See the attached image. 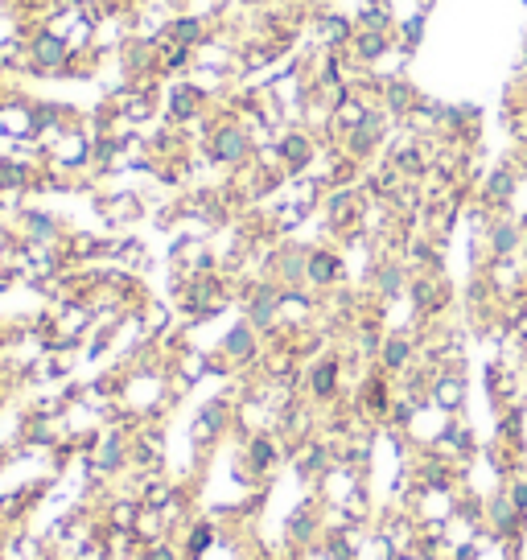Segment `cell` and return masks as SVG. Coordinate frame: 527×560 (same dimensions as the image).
<instances>
[{
	"label": "cell",
	"instance_id": "obj_16",
	"mask_svg": "<svg viewBox=\"0 0 527 560\" xmlns=\"http://www.w3.org/2000/svg\"><path fill=\"white\" fill-rule=\"evenodd\" d=\"M490 243H495V256H499V260H507V256L519 248V227H515V223H507V219H503V223H495V235H490Z\"/></svg>",
	"mask_w": 527,
	"mask_h": 560
},
{
	"label": "cell",
	"instance_id": "obj_24",
	"mask_svg": "<svg viewBox=\"0 0 527 560\" xmlns=\"http://www.w3.org/2000/svg\"><path fill=\"white\" fill-rule=\"evenodd\" d=\"M62 54H66V46H62L58 38H46V42L38 46V58H42V62H50V66H58V62H62Z\"/></svg>",
	"mask_w": 527,
	"mask_h": 560
},
{
	"label": "cell",
	"instance_id": "obj_10",
	"mask_svg": "<svg viewBox=\"0 0 527 560\" xmlns=\"http://www.w3.org/2000/svg\"><path fill=\"white\" fill-rule=\"evenodd\" d=\"M223 355H227L231 363L252 359V355H256V326H252V322H239V326L223 338Z\"/></svg>",
	"mask_w": 527,
	"mask_h": 560
},
{
	"label": "cell",
	"instance_id": "obj_11",
	"mask_svg": "<svg viewBox=\"0 0 527 560\" xmlns=\"http://www.w3.org/2000/svg\"><path fill=\"white\" fill-rule=\"evenodd\" d=\"M334 388H338V363L334 359H326V363H318L309 371V396L313 400H330Z\"/></svg>",
	"mask_w": 527,
	"mask_h": 560
},
{
	"label": "cell",
	"instance_id": "obj_12",
	"mask_svg": "<svg viewBox=\"0 0 527 560\" xmlns=\"http://www.w3.org/2000/svg\"><path fill=\"white\" fill-rule=\"evenodd\" d=\"M338 462V453H330L326 445H305V458H297V470H301V478H322L330 466Z\"/></svg>",
	"mask_w": 527,
	"mask_h": 560
},
{
	"label": "cell",
	"instance_id": "obj_14",
	"mask_svg": "<svg viewBox=\"0 0 527 560\" xmlns=\"http://www.w3.org/2000/svg\"><path fill=\"white\" fill-rule=\"evenodd\" d=\"M305 276L313 280V285H330V280L338 276V256H334V252H309Z\"/></svg>",
	"mask_w": 527,
	"mask_h": 560
},
{
	"label": "cell",
	"instance_id": "obj_18",
	"mask_svg": "<svg viewBox=\"0 0 527 560\" xmlns=\"http://www.w3.org/2000/svg\"><path fill=\"white\" fill-rule=\"evenodd\" d=\"M280 157H285L289 169H301L305 157H309V140L305 136H285V140H280Z\"/></svg>",
	"mask_w": 527,
	"mask_h": 560
},
{
	"label": "cell",
	"instance_id": "obj_3",
	"mask_svg": "<svg viewBox=\"0 0 527 560\" xmlns=\"http://www.w3.org/2000/svg\"><path fill=\"white\" fill-rule=\"evenodd\" d=\"M219 544V523L215 519H190L182 536V560H202L206 552H215Z\"/></svg>",
	"mask_w": 527,
	"mask_h": 560
},
{
	"label": "cell",
	"instance_id": "obj_17",
	"mask_svg": "<svg viewBox=\"0 0 527 560\" xmlns=\"http://www.w3.org/2000/svg\"><path fill=\"white\" fill-rule=\"evenodd\" d=\"M375 285H379L383 297H396V293L404 289V268H400V264H383V268L375 272Z\"/></svg>",
	"mask_w": 527,
	"mask_h": 560
},
{
	"label": "cell",
	"instance_id": "obj_1",
	"mask_svg": "<svg viewBox=\"0 0 527 560\" xmlns=\"http://www.w3.org/2000/svg\"><path fill=\"white\" fill-rule=\"evenodd\" d=\"M523 519L527 515L511 503L507 486H499L495 495L482 499V528H486V536H495V540H519L523 536Z\"/></svg>",
	"mask_w": 527,
	"mask_h": 560
},
{
	"label": "cell",
	"instance_id": "obj_7",
	"mask_svg": "<svg viewBox=\"0 0 527 560\" xmlns=\"http://www.w3.org/2000/svg\"><path fill=\"white\" fill-rule=\"evenodd\" d=\"M132 536L140 540V548H149V544H157V540L169 536V523H165V515H161L157 507H145V503H140V515H136V523H132Z\"/></svg>",
	"mask_w": 527,
	"mask_h": 560
},
{
	"label": "cell",
	"instance_id": "obj_15",
	"mask_svg": "<svg viewBox=\"0 0 527 560\" xmlns=\"http://www.w3.org/2000/svg\"><path fill=\"white\" fill-rule=\"evenodd\" d=\"M136 515H140V499L120 495V499H112V503H108V528H124V532H132Z\"/></svg>",
	"mask_w": 527,
	"mask_h": 560
},
{
	"label": "cell",
	"instance_id": "obj_22",
	"mask_svg": "<svg viewBox=\"0 0 527 560\" xmlns=\"http://www.w3.org/2000/svg\"><path fill=\"white\" fill-rule=\"evenodd\" d=\"M515 190V178L503 169V173H495V178H490V186H486V198H507Z\"/></svg>",
	"mask_w": 527,
	"mask_h": 560
},
{
	"label": "cell",
	"instance_id": "obj_25",
	"mask_svg": "<svg viewBox=\"0 0 527 560\" xmlns=\"http://www.w3.org/2000/svg\"><path fill=\"white\" fill-rule=\"evenodd\" d=\"M0 466H5V458H0Z\"/></svg>",
	"mask_w": 527,
	"mask_h": 560
},
{
	"label": "cell",
	"instance_id": "obj_6",
	"mask_svg": "<svg viewBox=\"0 0 527 560\" xmlns=\"http://www.w3.org/2000/svg\"><path fill=\"white\" fill-rule=\"evenodd\" d=\"M248 136H243L239 128H223L215 140H210V157L215 161H223V165H235V161H243L248 157Z\"/></svg>",
	"mask_w": 527,
	"mask_h": 560
},
{
	"label": "cell",
	"instance_id": "obj_13",
	"mask_svg": "<svg viewBox=\"0 0 527 560\" xmlns=\"http://www.w3.org/2000/svg\"><path fill=\"white\" fill-rule=\"evenodd\" d=\"M379 359H383V367H388V371H404L408 359H412V338L408 334L388 338V342H383V350H379Z\"/></svg>",
	"mask_w": 527,
	"mask_h": 560
},
{
	"label": "cell",
	"instance_id": "obj_2",
	"mask_svg": "<svg viewBox=\"0 0 527 560\" xmlns=\"http://www.w3.org/2000/svg\"><path fill=\"white\" fill-rule=\"evenodd\" d=\"M322 515H326V503L322 499H305L301 507H293V515L285 519V544L293 548H313L326 528H322Z\"/></svg>",
	"mask_w": 527,
	"mask_h": 560
},
{
	"label": "cell",
	"instance_id": "obj_5",
	"mask_svg": "<svg viewBox=\"0 0 527 560\" xmlns=\"http://www.w3.org/2000/svg\"><path fill=\"white\" fill-rule=\"evenodd\" d=\"M248 478H260V474H268L276 462H280V449H276V441L268 437V433H252L248 437Z\"/></svg>",
	"mask_w": 527,
	"mask_h": 560
},
{
	"label": "cell",
	"instance_id": "obj_20",
	"mask_svg": "<svg viewBox=\"0 0 527 560\" xmlns=\"http://www.w3.org/2000/svg\"><path fill=\"white\" fill-rule=\"evenodd\" d=\"M140 560H182V548H173V540H157L149 548H140Z\"/></svg>",
	"mask_w": 527,
	"mask_h": 560
},
{
	"label": "cell",
	"instance_id": "obj_19",
	"mask_svg": "<svg viewBox=\"0 0 527 560\" xmlns=\"http://www.w3.org/2000/svg\"><path fill=\"white\" fill-rule=\"evenodd\" d=\"M25 231H29L33 243H50L58 235V227H54L50 215H25Z\"/></svg>",
	"mask_w": 527,
	"mask_h": 560
},
{
	"label": "cell",
	"instance_id": "obj_9",
	"mask_svg": "<svg viewBox=\"0 0 527 560\" xmlns=\"http://www.w3.org/2000/svg\"><path fill=\"white\" fill-rule=\"evenodd\" d=\"M178 495H182V490L173 486L169 478H161V474H149L145 482H140V495H136V499L145 503V507H157V511H165V507H169L173 499H178Z\"/></svg>",
	"mask_w": 527,
	"mask_h": 560
},
{
	"label": "cell",
	"instance_id": "obj_4",
	"mask_svg": "<svg viewBox=\"0 0 527 560\" xmlns=\"http://www.w3.org/2000/svg\"><path fill=\"white\" fill-rule=\"evenodd\" d=\"M223 429H227V408H223V404H206V408L194 416V425H190V441H194L198 449H206V445H215V441L223 437Z\"/></svg>",
	"mask_w": 527,
	"mask_h": 560
},
{
	"label": "cell",
	"instance_id": "obj_21",
	"mask_svg": "<svg viewBox=\"0 0 527 560\" xmlns=\"http://www.w3.org/2000/svg\"><path fill=\"white\" fill-rule=\"evenodd\" d=\"M13 552H17L21 560H50V556H46V544H42L38 536H21V540L13 544Z\"/></svg>",
	"mask_w": 527,
	"mask_h": 560
},
{
	"label": "cell",
	"instance_id": "obj_8",
	"mask_svg": "<svg viewBox=\"0 0 527 560\" xmlns=\"http://www.w3.org/2000/svg\"><path fill=\"white\" fill-rule=\"evenodd\" d=\"M462 400H466V383H462V375H437L433 379V404L441 408V412H458L462 408Z\"/></svg>",
	"mask_w": 527,
	"mask_h": 560
},
{
	"label": "cell",
	"instance_id": "obj_23",
	"mask_svg": "<svg viewBox=\"0 0 527 560\" xmlns=\"http://www.w3.org/2000/svg\"><path fill=\"white\" fill-rule=\"evenodd\" d=\"M507 486V495H511V503L527 515V474H519V478H511V482H503Z\"/></svg>",
	"mask_w": 527,
	"mask_h": 560
}]
</instances>
